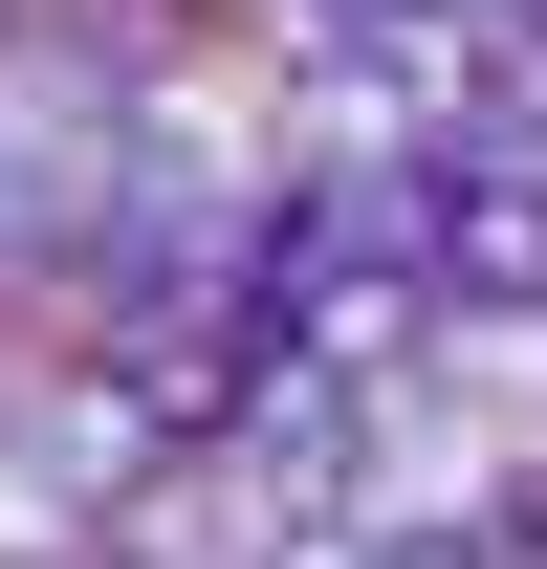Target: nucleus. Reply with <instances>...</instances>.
<instances>
[{"label": "nucleus", "mask_w": 547, "mask_h": 569, "mask_svg": "<svg viewBox=\"0 0 547 569\" xmlns=\"http://www.w3.org/2000/svg\"><path fill=\"white\" fill-rule=\"evenodd\" d=\"M0 44H22V0H0Z\"/></svg>", "instance_id": "nucleus-1"}]
</instances>
